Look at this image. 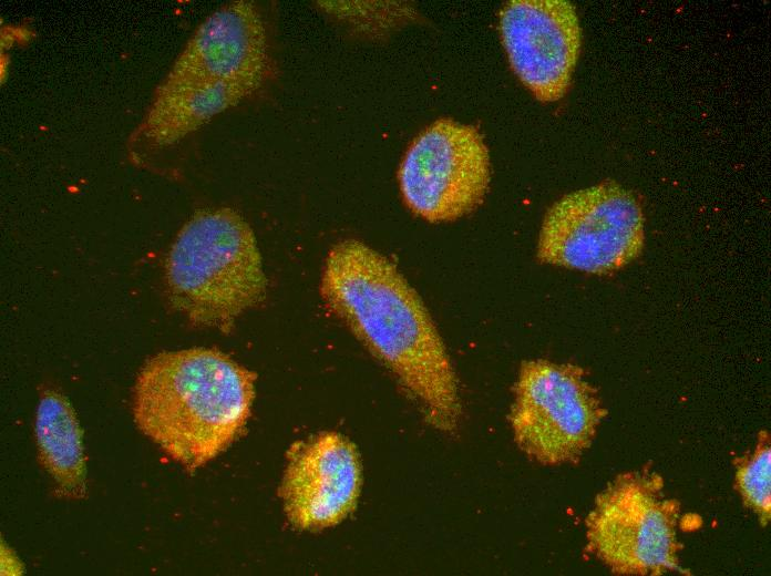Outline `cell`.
<instances>
[{
    "label": "cell",
    "instance_id": "6da1fadb",
    "mask_svg": "<svg viewBox=\"0 0 771 576\" xmlns=\"http://www.w3.org/2000/svg\"><path fill=\"white\" fill-rule=\"evenodd\" d=\"M319 289L328 310L395 377L426 421L455 431L462 415L456 374L428 309L397 266L346 239L329 250Z\"/></svg>",
    "mask_w": 771,
    "mask_h": 576
},
{
    "label": "cell",
    "instance_id": "7a4b0ae2",
    "mask_svg": "<svg viewBox=\"0 0 771 576\" xmlns=\"http://www.w3.org/2000/svg\"><path fill=\"white\" fill-rule=\"evenodd\" d=\"M255 381L251 370L214 348L162 351L137 374L134 421L169 459L195 471L241 435Z\"/></svg>",
    "mask_w": 771,
    "mask_h": 576
},
{
    "label": "cell",
    "instance_id": "3957f363",
    "mask_svg": "<svg viewBox=\"0 0 771 576\" xmlns=\"http://www.w3.org/2000/svg\"><path fill=\"white\" fill-rule=\"evenodd\" d=\"M165 281L177 311L224 332L267 295L254 230L229 207L199 210L184 224L165 260Z\"/></svg>",
    "mask_w": 771,
    "mask_h": 576
},
{
    "label": "cell",
    "instance_id": "277c9868",
    "mask_svg": "<svg viewBox=\"0 0 771 576\" xmlns=\"http://www.w3.org/2000/svg\"><path fill=\"white\" fill-rule=\"evenodd\" d=\"M680 504L649 469L618 474L597 495L586 517L587 551L616 575L680 572Z\"/></svg>",
    "mask_w": 771,
    "mask_h": 576
},
{
    "label": "cell",
    "instance_id": "5b68a950",
    "mask_svg": "<svg viewBox=\"0 0 771 576\" xmlns=\"http://www.w3.org/2000/svg\"><path fill=\"white\" fill-rule=\"evenodd\" d=\"M510 422L517 446L543 465L577 462L606 416L585 371L545 359L522 363Z\"/></svg>",
    "mask_w": 771,
    "mask_h": 576
},
{
    "label": "cell",
    "instance_id": "8992f818",
    "mask_svg": "<svg viewBox=\"0 0 771 576\" xmlns=\"http://www.w3.org/2000/svg\"><path fill=\"white\" fill-rule=\"evenodd\" d=\"M644 215L633 192L606 181L574 191L545 214L537 258L589 274H608L637 258L644 246Z\"/></svg>",
    "mask_w": 771,
    "mask_h": 576
},
{
    "label": "cell",
    "instance_id": "52a82bcc",
    "mask_svg": "<svg viewBox=\"0 0 771 576\" xmlns=\"http://www.w3.org/2000/svg\"><path fill=\"white\" fill-rule=\"evenodd\" d=\"M407 207L432 223L450 222L475 209L490 184V157L476 128L441 119L408 147L399 171Z\"/></svg>",
    "mask_w": 771,
    "mask_h": 576
},
{
    "label": "cell",
    "instance_id": "ba28073f",
    "mask_svg": "<svg viewBox=\"0 0 771 576\" xmlns=\"http://www.w3.org/2000/svg\"><path fill=\"white\" fill-rule=\"evenodd\" d=\"M361 490V462L345 435L320 432L296 443L279 487L285 515L297 529L320 531L354 510Z\"/></svg>",
    "mask_w": 771,
    "mask_h": 576
},
{
    "label": "cell",
    "instance_id": "9c48e42d",
    "mask_svg": "<svg viewBox=\"0 0 771 576\" xmlns=\"http://www.w3.org/2000/svg\"><path fill=\"white\" fill-rule=\"evenodd\" d=\"M500 30L522 83L542 102L562 99L580 50L575 7L566 0H513L501 11Z\"/></svg>",
    "mask_w": 771,
    "mask_h": 576
},
{
    "label": "cell",
    "instance_id": "30bf717a",
    "mask_svg": "<svg viewBox=\"0 0 771 576\" xmlns=\"http://www.w3.org/2000/svg\"><path fill=\"white\" fill-rule=\"evenodd\" d=\"M267 49L265 24L255 4L234 1L202 22L162 82L259 88L267 73Z\"/></svg>",
    "mask_w": 771,
    "mask_h": 576
},
{
    "label": "cell",
    "instance_id": "8fae6325",
    "mask_svg": "<svg viewBox=\"0 0 771 576\" xmlns=\"http://www.w3.org/2000/svg\"><path fill=\"white\" fill-rule=\"evenodd\" d=\"M257 90L244 83L167 84L156 88L134 140L151 147L171 146L237 105Z\"/></svg>",
    "mask_w": 771,
    "mask_h": 576
},
{
    "label": "cell",
    "instance_id": "7c38bea8",
    "mask_svg": "<svg viewBox=\"0 0 771 576\" xmlns=\"http://www.w3.org/2000/svg\"><path fill=\"white\" fill-rule=\"evenodd\" d=\"M38 459L65 498L81 500L88 492L82 429L70 401L55 390L42 393L35 416Z\"/></svg>",
    "mask_w": 771,
    "mask_h": 576
},
{
    "label": "cell",
    "instance_id": "4fadbf2b",
    "mask_svg": "<svg viewBox=\"0 0 771 576\" xmlns=\"http://www.w3.org/2000/svg\"><path fill=\"white\" fill-rule=\"evenodd\" d=\"M734 486L746 508L751 511L761 526L771 518V442L770 433L761 430L752 451L734 462Z\"/></svg>",
    "mask_w": 771,
    "mask_h": 576
}]
</instances>
